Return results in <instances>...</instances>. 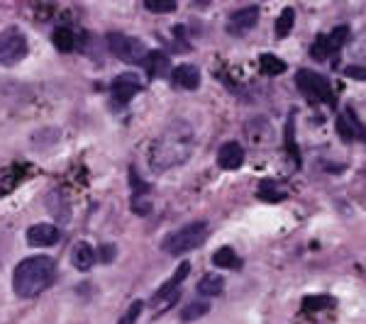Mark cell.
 <instances>
[{"label":"cell","mask_w":366,"mask_h":324,"mask_svg":"<svg viewBox=\"0 0 366 324\" xmlns=\"http://www.w3.org/2000/svg\"><path fill=\"white\" fill-rule=\"evenodd\" d=\"M195 147V132L185 120H174L154 139L149 149V168L154 173H166L190 158Z\"/></svg>","instance_id":"cell-1"},{"label":"cell","mask_w":366,"mask_h":324,"mask_svg":"<svg viewBox=\"0 0 366 324\" xmlns=\"http://www.w3.org/2000/svg\"><path fill=\"white\" fill-rule=\"evenodd\" d=\"M56 281V264L49 256H30L20 261L13 274V290L18 297H37Z\"/></svg>","instance_id":"cell-2"},{"label":"cell","mask_w":366,"mask_h":324,"mask_svg":"<svg viewBox=\"0 0 366 324\" xmlns=\"http://www.w3.org/2000/svg\"><path fill=\"white\" fill-rule=\"evenodd\" d=\"M205 239H208V222L200 220V222H190L181 229L171 231V234L162 241V251L169 256H181L198 249Z\"/></svg>","instance_id":"cell-3"},{"label":"cell","mask_w":366,"mask_h":324,"mask_svg":"<svg viewBox=\"0 0 366 324\" xmlns=\"http://www.w3.org/2000/svg\"><path fill=\"white\" fill-rule=\"evenodd\" d=\"M107 46H110V51L117 59L132 66H142L149 54L144 42H139L137 37H130V34H117V32L110 34V37H107Z\"/></svg>","instance_id":"cell-4"},{"label":"cell","mask_w":366,"mask_h":324,"mask_svg":"<svg viewBox=\"0 0 366 324\" xmlns=\"http://www.w3.org/2000/svg\"><path fill=\"white\" fill-rule=\"evenodd\" d=\"M296 83H298V90H301L311 102L322 100V102H327V105H334L332 86H329V81L325 79V76L303 69V71H298Z\"/></svg>","instance_id":"cell-5"},{"label":"cell","mask_w":366,"mask_h":324,"mask_svg":"<svg viewBox=\"0 0 366 324\" xmlns=\"http://www.w3.org/2000/svg\"><path fill=\"white\" fill-rule=\"evenodd\" d=\"M27 56V37L20 29L0 34V66H15Z\"/></svg>","instance_id":"cell-6"},{"label":"cell","mask_w":366,"mask_h":324,"mask_svg":"<svg viewBox=\"0 0 366 324\" xmlns=\"http://www.w3.org/2000/svg\"><path fill=\"white\" fill-rule=\"evenodd\" d=\"M188 274H190V264L188 261H181V266H178L176 271H174V276L169 278L166 283H164L162 288H159L157 292H154V297H152V305H159V302L162 300H166L162 305V310H166V307H171L174 302H176V297H178V288H181V283L185 281V278H188Z\"/></svg>","instance_id":"cell-7"},{"label":"cell","mask_w":366,"mask_h":324,"mask_svg":"<svg viewBox=\"0 0 366 324\" xmlns=\"http://www.w3.org/2000/svg\"><path fill=\"white\" fill-rule=\"evenodd\" d=\"M59 239H61L59 227H54V224H49V222L32 224V227L27 229V244L37 246V249H46V246L59 244Z\"/></svg>","instance_id":"cell-8"},{"label":"cell","mask_w":366,"mask_h":324,"mask_svg":"<svg viewBox=\"0 0 366 324\" xmlns=\"http://www.w3.org/2000/svg\"><path fill=\"white\" fill-rule=\"evenodd\" d=\"M139 90H142V81H139L135 74L117 76V79L112 81V86H110L112 97H115L120 105H127V102H130Z\"/></svg>","instance_id":"cell-9"},{"label":"cell","mask_w":366,"mask_h":324,"mask_svg":"<svg viewBox=\"0 0 366 324\" xmlns=\"http://www.w3.org/2000/svg\"><path fill=\"white\" fill-rule=\"evenodd\" d=\"M256 22H259V5H249V8H242L237 10V13H232L228 29L230 34H244L249 32Z\"/></svg>","instance_id":"cell-10"},{"label":"cell","mask_w":366,"mask_h":324,"mask_svg":"<svg viewBox=\"0 0 366 324\" xmlns=\"http://www.w3.org/2000/svg\"><path fill=\"white\" fill-rule=\"evenodd\" d=\"M244 163V147L240 142H225L218 149V166L225 171H237Z\"/></svg>","instance_id":"cell-11"},{"label":"cell","mask_w":366,"mask_h":324,"mask_svg":"<svg viewBox=\"0 0 366 324\" xmlns=\"http://www.w3.org/2000/svg\"><path fill=\"white\" fill-rule=\"evenodd\" d=\"M171 83L183 90H195L200 86V71L193 64H181L171 71Z\"/></svg>","instance_id":"cell-12"},{"label":"cell","mask_w":366,"mask_h":324,"mask_svg":"<svg viewBox=\"0 0 366 324\" xmlns=\"http://www.w3.org/2000/svg\"><path fill=\"white\" fill-rule=\"evenodd\" d=\"M337 132L344 142H354V139H362L364 137V130H362V122L354 117V110L347 107L344 115L337 117Z\"/></svg>","instance_id":"cell-13"},{"label":"cell","mask_w":366,"mask_h":324,"mask_svg":"<svg viewBox=\"0 0 366 324\" xmlns=\"http://www.w3.org/2000/svg\"><path fill=\"white\" fill-rule=\"evenodd\" d=\"M71 264L79 271H91L93 264H96V249L89 244V241H79L71 251Z\"/></svg>","instance_id":"cell-14"},{"label":"cell","mask_w":366,"mask_h":324,"mask_svg":"<svg viewBox=\"0 0 366 324\" xmlns=\"http://www.w3.org/2000/svg\"><path fill=\"white\" fill-rule=\"evenodd\" d=\"M25 173H27V168H22V166H10V168H5V171H0V198L13 193V190L27 178Z\"/></svg>","instance_id":"cell-15"},{"label":"cell","mask_w":366,"mask_h":324,"mask_svg":"<svg viewBox=\"0 0 366 324\" xmlns=\"http://www.w3.org/2000/svg\"><path fill=\"white\" fill-rule=\"evenodd\" d=\"M142 66L147 69L149 79H162V76L169 71V56L164 54V51H149Z\"/></svg>","instance_id":"cell-16"},{"label":"cell","mask_w":366,"mask_h":324,"mask_svg":"<svg viewBox=\"0 0 366 324\" xmlns=\"http://www.w3.org/2000/svg\"><path fill=\"white\" fill-rule=\"evenodd\" d=\"M337 307V300L332 295H308L303 297V312L306 315H313V312H325Z\"/></svg>","instance_id":"cell-17"},{"label":"cell","mask_w":366,"mask_h":324,"mask_svg":"<svg viewBox=\"0 0 366 324\" xmlns=\"http://www.w3.org/2000/svg\"><path fill=\"white\" fill-rule=\"evenodd\" d=\"M213 266L218 269H225V271H237L242 266V259L230 249V246H223L213 254Z\"/></svg>","instance_id":"cell-18"},{"label":"cell","mask_w":366,"mask_h":324,"mask_svg":"<svg viewBox=\"0 0 366 324\" xmlns=\"http://www.w3.org/2000/svg\"><path fill=\"white\" fill-rule=\"evenodd\" d=\"M256 195H259L261 200H266V203H281V200H286V190L276 181H261Z\"/></svg>","instance_id":"cell-19"},{"label":"cell","mask_w":366,"mask_h":324,"mask_svg":"<svg viewBox=\"0 0 366 324\" xmlns=\"http://www.w3.org/2000/svg\"><path fill=\"white\" fill-rule=\"evenodd\" d=\"M223 288H225V281H223V276H218V274H208V276H203L198 281V292L200 295H220L223 292Z\"/></svg>","instance_id":"cell-20"},{"label":"cell","mask_w":366,"mask_h":324,"mask_svg":"<svg viewBox=\"0 0 366 324\" xmlns=\"http://www.w3.org/2000/svg\"><path fill=\"white\" fill-rule=\"evenodd\" d=\"M286 69H288L286 61H281L276 54H261L259 56V71L264 76H278V74H283Z\"/></svg>","instance_id":"cell-21"},{"label":"cell","mask_w":366,"mask_h":324,"mask_svg":"<svg viewBox=\"0 0 366 324\" xmlns=\"http://www.w3.org/2000/svg\"><path fill=\"white\" fill-rule=\"evenodd\" d=\"M51 42L59 51H74L76 49V34L69 27H56L51 34Z\"/></svg>","instance_id":"cell-22"},{"label":"cell","mask_w":366,"mask_h":324,"mask_svg":"<svg viewBox=\"0 0 366 324\" xmlns=\"http://www.w3.org/2000/svg\"><path fill=\"white\" fill-rule=\"evenodd\" d=\"M293 22H296V10L293 8H283V13L278 15L276 20V37L278 39H286L293 29Z\"/></svg>","instance_id":"cell-23"},{"label":"cell","mask_w":366,"mask_h":324,"mask_svg":"<svg viewBox=\"0 0 366 324\" xmlns=\"http://www.w3.org/2000/svg\"><path fill=\"white\" fill-rule=\"evenodd\" d=\"M61 200V193H51L49 198H46V208L51 210V215H54L59 222H69L71 220V210L66 203H59Z\"/></svg>","instance_id":"cell-24"},{"label":"cell","mask_w":366,"mask_h":324,"mask_svg":"<svg viewBox=\"0 0 366 324\" xmlns=\"http://www.w3.org/2000/svg\"><path fill=\"white\" fill-rule=\"evenodd\" d=\"M210 312V305L205 300H195L190 305H185L181 310V322H193V320H200L203 315Z\"/></svg>","instance_id":"cell-25"},{"label":"cell","mask_w":366,"mask_h":324,"mask_svg":"<svg viewBox=\"0 0 366 324\" xmlns=\"http://www.w3.org/2000/svg\"><path fill=\"white\" fill-rule=\"evenodd\" d=\"M311 56L318 61H325L332 56V49H329V42H327V34H318L315 42L311 46Z\"/></svg>","instance_id":"cell-26"},{"label":"cell","mask_w":366,"mask_h":324,"mask_svg":"<svg viewBox=\"0 0 366 324\" xmlns=\"http://www.w3.org/2000/svg\"><path fill=\"white\" fill-rule=\"evenodd\" d=\"M347 39H349V27H347V25H339V27L334 29L332 34H327V42H329V49H332V54L342 49Z\"/></svg>","instance_id":"cell-27"},{"label":"cell","mask_w":366,"mask_h":324,"mask_svg":"<svg viewBox=\"0 0 366 324\" xmlns=\"http://www.w3.org/2000/svg\"><path fill=\"white\" fill-rule=\"evenodd\" d=\"M142 310H144V302L135 300L125 312H122V317H120V322H117V324H137L139 315H142Z\"/></svg>","instance_id":"cell-28"},{"label":"cell","mask_w":366,"mask_h":324,"mask_svg":"<svg viewBox=\"0 0 366 324\" xmlns=\"http://www.w3.org/2000/svg\"><path fill=\"white\" fill-rule=\"evenodd\" d=\"M144 8L152 10V13L164 15V13H174L176 3H174V0H144Z\"/></svg>","instance_id":"cell-29"},{"label":"cell","mask_w":366,"mask_h":324,"mask_svg":"<svg viewBox=\"0 0 366 324\" xmlns=\"http://www.w3.org/2000/svg\"><path fill=\"white\" fill-rule=\"evenodd\" d=\"M286 147H288V154H291L293 163L301 166V151H298L296 139H293V120H288V125H286Z\"/></svg>","instance_id":"cell-30"},{"label":"cell","mask_w":366,"mask_h":324,"mask_svg":"<svg viewBox=\"0 0 366 324\" xmlns=\"http://www.w3.org/2000/svg\"><path fill=\"white\" fill-rule=\"evenodd\" d=\"M115 246L112 244H105V246H100V261L103 264H112L115 261Z\"/></svg>","instance_id":"cell-31"},{"label":"cell","mask_w":366,"mask_h":324,"mask_svg":"<svg viewBox=\"0 0 366 324\" xmlns=\"http://www.w3.org/2000/svg\"><path fill=\"white\" fill-rule=\"evenodd\" d=\"M347 76H352V79H357V81H364V69L362 66H349Z\"/></svg>","instance_id":"cell-32"}]
</instances>
